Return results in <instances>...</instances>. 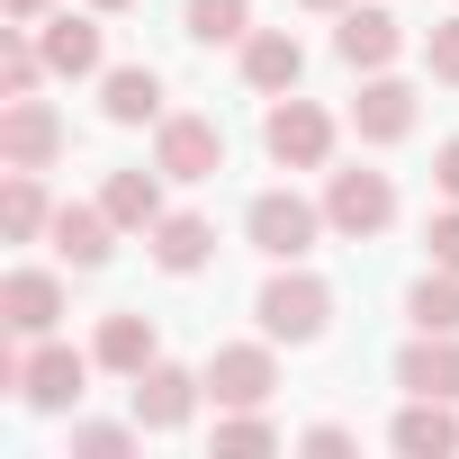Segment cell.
<instances>
[{
    "mask_svg": "<svg viewBox=\"0 0 459 459\" xmlns=\"http://www.w3.org/2000/svg\"><path fill=\"white\" fill-rule=\"evenodd\" d=\"M271 387H280L271 342H225V351L207 360V396H216V405H262Z\"/></svg>",
    "mask_w": 459,
    "mask_h": 459,
    "instance_id": "8",
    "label": "cell"
},
{
    "mask_svg": "<svg viewBox=\"0 0 459 459\" xmlns=\"http://www.w3.org/2000/svg\"><path fill=\"white\" fill-rule=\"evenodd\" d=\"M55 316H64V280L55 271H10V280H0V325H10V333L46 342Z\"/></svg>",
    "mask_w": 459,
    "mask_h": 459,
    "instance_id": "9",
    "label": "cell"
},
{
    "mask_svg": "<svg viewBox=\"0 0 459 459\" xmlns=\"http://www.w3.org/2000/svg\"><path fill=\"white\" fill-rule=\"evenodd\" d=\"M82 387H91V360H82L73 342H37V351L19 360V396H28L37 414H64V405H82Z\"/></svg>",
    "mask_w": 459,
    "mask_h": 459,
    "instance_id": "5",
    "label": "cell"
},
{
    "mask_svg": "<svg viewBox=\"0 0 459 459\" xmlns=\"http://www.w3.org/2000/svg\"><path fill=\"white\" fill-rule=\"evenodd\" d=\"M387 216H396L387 171H333V189H325V225L333 235H378Z\"/></svg>",
    "mask_w": 459,
    "mask_h": 459,
    "instance_id": "7",
    "label": "cell"
},
{
    "mask_svg": "<svg viewBox=\"0 0 459 459\" xmlns=\"http://www.w3.org/2000/svg\"><path fill=\"white\" fill-rule=\"evenodd\" d=\"M333 46H342V64H351V73H387V64H396V46H405V28H396V10H342Z\"/></svg>",
    "mask_w": 459,
    "mask_h": 459,
    "instance_id": "11",
    "label": "cell"
},
{
    "mask_svg": "<svg viewBox=\"0 0 459 459\" xmlns=\"http://www.w3.org/2000/svg\"><path fill=\"white\" fill-rule=\"evenodd\" d=\"M432 180H441V198H459V135L432 153Z\"/></svg>",
    "mask_w": 459,
    "mask_h": 459,
    "instance_id": "31",
    "label": "cell"
},
{
    "mask_svg": "<svg viewBox=\"0 0 459 459\" xmlns=\"http://www.w3.org/2000/svg\"><path fill=\"white\" fill-rule=\"evenodd\" d=\"M396 387L405 396H459V333H423L396 351Z\"/></svg>",
    "mask_w": 459,
    "mask_h": 459,
    "instance_id": "12",
    "label": "cell"
},
{
    "mask_svg": "<svg viewBox=\"0 0 459 459\" xmlns=\"http://www.w3.org/2000/svg\"><path fill=\"white\" fill-rule=\"evenodd\" d=\"M271 441H280V432H271L253 405H225V414H216V450H271Z\"/></svg>",
    "mask_w": 459,
    "mask_h": 459,
    "instance_id": "26",
    "label": "cell"
},
{
    "mask_svg": "<svg viewBox=\"0 0 459 459\" xmlns=\"http://www.w3.org/2000/svg\"><path fill=\"white\" fill-rule=\"evenodd\" d=\"M153 171H162V180H216V171H225V135H216V117H162V135H153Z\"/></svg>",
    "mask_w": 459,
    "mask_h": 459,
    "instance_id": "4",
    "label": "cell"
},
{
    "mask_svg": "<svg viewBox=\"0 0 459 459\" xmlns=\"http://www.w3.org/2000/svg\"><path fill=\"white\" fill-rule=\"evenodd\" d=\"M91 10H100V19H117V10H126V0H91Z\"/></svg>",
    "mask_w": 459,
    "mask_h": 459,
    "instance_id": "34",
    "label": "cell"
},
{
    "mask_svg": "<svg viewBox=\"0 0 459 459\" xmlns=\"http://www.w3.org/2000/svg\"><path fill=\"white\" fill-rule=\"evenodd\" d=\"M198 387H207V378H189V369H171V360L135 369V423H144V432H180L189 405H198Z\"/></svg>",
    "mask_w": 459,
    "mask_h": 459,
    "instance_id": "10",
    "label": "cell"
},
{
    "mask_svg": "<svg viewBox=\"0 0 459 459\" xmlns=\"http://www.w3.org/2000/svg\"><path fill=\"white\" fill-rule=\"evenodd\" d=\"M0 10H10V28H37V19H46V0H0Z\"/></svg>",
    "mask_w": 459,
    "mask_h": 459,
    "instance_id": "32",
    "label": "cell"
},
{
    "mask_svg": "<svg viewBox=\"0 0 459 459\" xmlns=\"http://www.w3.org/2000/svg\"><path fill=\"white\" fill-rule=\"evenodd\" d=\"M207 253H216V225H207V216H162V225H153V262H162L171 280L207 271Z\"/></svg>",
    "mask_w": 459,
    "mask_h": 459,
    "instance_id": "19",
    "label": "cell"
},
{
    "mask_svg": "<svg viewBox=\"0 0 459 459\" xmlns=\"http://www.w3.org/2000/svg\"><path fill=\"white\" fill-rule=\"evenodd\" d=\"M0 225H10V244H28V235H46V225H55L37 171H10V189H0Z\"/></svg>",
    "mask_w": 459,
    "mask_h": 459,
    "instance_id": "23",
    "label": "cell"
},
{
    "mask_svg": "<svg viewBox=\"0 0 459 459\" xmlns=\"http://www.w3.org/2000/svg\"><path fill=\"white\" fill-rule=\"evenodd\" d=\"M100 369H117V378H135V369H153L162 351H153V316H135V307H117L108 325H100V351H91Z\"/></svg>",
    "mask_w": 459,
    "mask_h": 459,
    "instance_id": "16",
    "label": "cell"
},
{
    "mask_svg": "<svg viewBox=\"0 0 459 459\" xmlns=\"http://www.w3.org/2000/svg\"><path fill=\"white\" fill-rule=\"evenodd\" d=\"M46 73H100V28L91 19H46Z\"/></svg>",
    "mask_w": 459,
    "mask_h": 459,
    "instance_id": "21",
    "label": "cell"
},
{
    "mask_svg": "<svg viewBox=\"0 0 459 459\" xmlns=\"http://www.w3.org/2000/svg\"><path fill=\"white\" fill-rule=\"evenodd\" d=\"M100 207H108L117 225H144V235H153V225H162V180H153V171H108Z\"/></svg>",
    "mask_w": 459,
    "mask_h": 459,
    "instance_id": "20",
    "label": "cell"
},
{
    "mask_svg": "<svg viewBox=\"0 0 459 459\" xmlns=\"http://www.w3.org/2000/svg\"><path fill=\"white\" fill-rule=\"evenodd\" d=\"M55 153H64V117L46 100H10L0 108V162L10 171H46Z\"/></svg>",
    "mask_w": 459,
    "mask_h": 459,
    "instance_id": "6",
    "label": "cell"
},
{
    "mask_svg": "<svg viewBox=\"0 0 459 459\" xmlns=\"http://www.w3.org/2000/svg\"><path fill=\"white\" fill-rule=\"evenodd\" d=\"M244 19H253V0H189V37H198V46H235V37H253Z\"/></svg>",
    "mask_w": 459,
    "mask_h": 459,
    "instance_id": "24",
    "label": "cell"
},
{
    "mask_svg": "<svg viewBox=\"0 0 459 459\" xmlns=\"http://www.w3.org/2000/svg\"><path fill=\"white\" fill-rule=\"evenodd\" d=\"M253 316H262V333H271V342H316V333H325V316H333V289H325V280H307V271H280V280L253 298Z\"/></svg>",
    "mask_w": 459,
    "mask_h": 459,
    "instance_id": "2",
    "label": "cell"
},
{
    "mask_svg": "<svg viewBox=\"0 0 459 459\" xmlns=\"http://www.w3.org/2000/svg\"><path fill=\"white\" fill-rule=\"evenodd\" d=\"M298 10H351V0H298Z\"/></svg>",
    "mask_w": 459,
    "mask_h": 459,
    "instance_id": "33",
    "label": "cell"
},
{
    "mask_svg": "<svg viewBox=\"0 0 459 459\" xmlns=\"http://www.w3.org/2000/svg\"><path fill=\"white\" fill-rule=\"evenodd\" d=\"M100 108H108V126H144V117H162V73H153V64H117V73L100 82Z\"/></svg>",
    "mask_w": 459,
    "mask_h": 459,
    "instance_id": "15",
    "label": "cell"
},
{
    "mask_svg": "<svg viewBox=\"0 0 459 459\" xmlns=\"http://www.w3.org/2000/svg\"><path fill=\"white\" fill-rule=\"evenodd\" d=\"M298 73H307V55H298V37L289 28H262V37H244V82L253 91H298Z\"/></svg>",
    "mask_w": 459,
    "mask_h": 459,
    "instance_id": "14",
    "label": "cell"
},
{
    "mask_svg": "<svg viewBox=\"0 0 459 459\" xmlns=\"http://www.w3.org/2000/svg\"><path fill=\"white\" fill-rule=\"evenodd\" d=\"M423 55H432V73H441V82H459V19H441Z\"/></svg>",
    "mask_w": 459,
    "mask_h": 459,
    "instance_id": "29",
    "label": "cell"
},
{
    "mask_svg": "<svg viewBox=\"0 0 459 459\" xmlns=\"http://www.w3.org/2000/svg\"><path fill=\"white\" fill-rule=\"evenodd\" d=\"M351 126H360L369 144H396V135L414 126V91H405L396 73H369V82H360V100H351Z\"/></svg>",
    "mask_w": 459,
    "mask_h": 459,
    "instance_id": "13",
    "label": "cell"
},
{
    "mask_svg": "<svg viewBox=\"0 0 459 459\" xmlns=\"http://www.w3.org/2000/svg\"><path fill=\"white\" fill-rule=\"evenodd\" d=\"M262 144H271V162L280 171H316L325 153H333V117L316 108V100H271V117H262Z\"/></svg>",
    "mask_w": 459,
    "mask_h": 459,
    "instance_id": "3",
    "label": "cell"
},
{
    "mask_svg": "<svg viewBox=\"0 0 459 459\" xmlns=\"http://www.w3.org/2000/svg\"><path fill=\"white\" fill-rule=\"evenodd\" d=\"M423 244H432V271H459V198L423 225Z\"/></svg>",
    "mask_w": 459,
    "mask_h": 459,
    "instance_id": "27",
    "label": "cell"
},
{
    "mask_svg": "<svg viewBox=\"0 0 459 459\" xmlns=\"http://www.w3.org/2000/svg\"><path fill=\"white\" fill-rule=\"evenodd\" d=\"M37 73H46V46H28V28H10V37H0V91L28 100V91H37Z\"/></svg>",
    "mask_w": 459,
    "mask_h": 459,
    "instance_id": "25",
    "label": "cell"
},
{
    "mask_svg": "<svg viewBox=\"0 0 459 459\" xmlns=\"http://www.w3.org/2000/svg\"><path fill=\"white\" fill-rule=\"evenodd\" d=\"M126 441H135L126 423H73V450H91V459H117Z\"/></svg>",
    "mask_w": 459,
    "mask_h": 459,
    "instance_id": "28",
    "label": "cell"
},
{
    "mask_svg": "<svg viewBox=\"0 0 459 459\" xmlns=\"http://www.w3.org/2000/svg\"><path fill=\"white\" fill-rule=\"evenodd\" d=\"M405 316H414V333H459V271H432V280H414Z\"/></svg>",
    "mask_w": 459,
    "mask_h": 459,
    "instance_id": "22",
    "label": "cell"
},
{
    "mask_svg": "<svg viewBox=\"0 0 459 459\" xmlns=\"http://www.w3.org/2000/svg\"><path fill=\"white\" fill-rule=\"evenodd\" d=\"M405 459H441V450H459V423H450V396H414L405 414H396V432H387Z\"/></svg>",
    "mask_w": 459,
    "mask_h": 459,
    "instance_id": "17",
    "label": "cell"
},
{
    "mask_svg": "<svg viewBox=\"0 0 459 459\" xmlns=\"http://www.w3.org/2000/svg\"><path fill=\"white\" fill-rule=\"evenodd\" d=\"M298 450H325V459H333V450H351V432H342V423H307Z\"/></svg>",
    "mask_w": 459,
    "mask_h": 459,
    "instance_id": "30",
    "label": "cell"
},
{
    "mask_svg": "<svg viewBox=\"0 0 459 459\" xmlns=\"http://www.w3.org/2000/svg\"><path fill=\"white\" fill-rule=\"evenodd\" d=\"M244 235H253V253H271V262H307L316 235H325V207H307L298 189H262V198L244 207Z\"/></svg>",
    "mask_w": 459,
    "mask_h": 459,
    "instance_id": "1",
    "label": "cell"
},
{
    "mask_svg": "<svg viewBox=\"0 0 459 459\" xmlns=\"http://www.w3.org/2000/svg\"><path fill=\"white\" fill-rule=\"evenodd\" d=\"M108 207H55V225H46V235H55V253L73 262V271H100L108 262Z\"/></svg>",
    "mask_w": 459,
    "mask_h": 459,
    "instance_id": "18",
    "label": "cell"
}]
</instances>
